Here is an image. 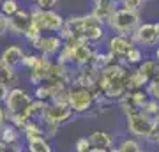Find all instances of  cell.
I'll return each instance as SVG.
<instances>
[{
	"instance_id": "obj_1",
	"label": "cell",
	"mask_w": 159,
	"mask_h": 152,
	"mask_svg": "<svg viewBox=\"0 0 159 152\" xmlns=\"http://www.w3.org/2000/svg\"><path fill=\"white\" fill-rule=\"evenodd\" d=\"M125 73L127 67L120 62H111L99 69V78L96 83V94L104 97L106 101H119L124 96L125 89Z\"/></svg>"
},
{
	"instance_id": "obj_2",
	"label": "cell",
	"mask_w": 159,
	"mask_h": 152,
	"mask_svg": "<svg viewBox=\"0 0 159 152\" xmlns=\"http://www.w3.org/2000/svg\"><path fill=\"white\" fill-rule=\"evenodd\" d=\"M142 23V14L138 11H129L124 7H115L113 12L110 14L108 21H106V30L111 34H122V35H133L136 27Z\"/></svg>"
},
{
	"instance_id": "obj_3",
	"label": "cell",
	"mask_w": 159,
	"mask_h": 152,
	"mask_svg": "<svg viewBox=\"0 0 159 152\" xmlns=\"http://www.w3.org/2000/svg\"><path fill=\"white\" fill-rule=\"evenodd\" d=\"M96 90L89 89V87H81V85H71L67 94V104L73 110L74 115H83V113H90L94 104H96Z\"/></svg>"
},
{
	"instance_id": "obj_4",
	"label": "cell",
	"mask_w": 159,
	"mask_h": 152,
	"mask_svg": "<svg viewBox=\"0 0 159 152\" xmlns=\"http://www.w3.org/2000/svg\"><path fill=\"white\" fill-rule=\"evenodd\" d=\"M30 18H32V23L39 28L43 34H58L60 28L64 27V21L66 18L60 14L58 11L51 9V11H43V9H37V7L30 6Z\"/></svg>"
},
{
	"instance_id": "obj_5",
	"label": "cell",
	"mask_w": 159,
	"mask_h": 152,
	"mask_svg": "<svg viewBox=\"0 0 159 152\" xmlns=\"http://www.w3.org/2000/svg\"><path fill=\"white\" fill-rule=\"evenodd\" d=\"M73 117H74V113L66 101H50V103H46L41 122L43 124H53V126L60 127L62 124L69 122Z\"/></svg>"
},
{
	"instance_id": "obj_6",
	"label": "cell",
	"mask_w": 159,
	"mask_h": 152,
	"mask_svg": "<svg viewBox=\"0 0 159 152\" xmlns=\"http://www.w3.org/2000/svg\"><path fill=\"white\" fill-rule=\"evenodd\" d=\"M131 39L140 48H154L159 44V21H142L133 32Z\"/></svg>"
},
{
	"instance_id": "obj_7",
	"label": "cell",
	"mask_w": 159,
	"mask_h": 152,
	"mask_svg": "<svg viewBox=\"0 0 159 152\" xmlns=\"http://www.w3.org/2000/svg\"><path fill=\"white\" fill-rule=\"evenodd\" d=\"M154 124V118H150L148 115L142 112L131 113V115H125V129L133 138H140V140H145L147 135L150 133V127Z\"/></svg>"
},
{
	"instance_id": "obj_8",
	"label": "cell",
	"mask_w": 159,
	"mask_h": 152,
	"mask_svg": "<svg viewBox=\"0 0 159 152\" xmlns=\"http://www.w3.org/2000/svg\"><path fill=\"white\" fill-rule=\"evenodd\" d=\"M32 94L29 90L21 89V87H11L7 90V96L4 99V106L9 113H18V112H25L29 104L32 103Z\"/></svg>"
},
{
	"instance_id": "obj_9",
	"label": "cell",
	"mask_w": 159,
	"mask_h": 152,
	"mask_svg": "<svg viewBox=\"0 0 159 152\" xmlns=\"http://www.w3.org/2000/svg\"><path fill=\"white\" fill-rule=\"evenodd\" d=\"M62 46H64V41L58 34H43L30 48L43 57L55 58L58 55V51L62 50Z\"/></svg>"
},
{
	"instance_id": "obj_10",
	"label": "cell",
	"mask_w": 159,
	"mask_h": 152,
	"mask_svg": "<svg viewBox=\"0 0 159 152\" xmlns=\"http://www.w3.org/2000/svg\"><path fill=\"white\" fill-rule=\"evenodd\" d=\"M104 43H106V51L120 64L124 60V57L127 55V51L134 46V41L131 39L129 35H122V34H111Z\"/></svg>"
},
{
	"instance_id": "obj_11",
	"label": "cell",
	"mask_w": 159,
	"mask_h": 152,
	"mask_svg": "<svg viewBox=\"0 0 159 152\" xmlns=\"http://www.w3.org/2000/svg\"><path fill=\"white\" fill-rule=\"evenodd\" d=\"M147 99L148 96L145 92V89H136V90H127L117 103H119V106L124 115H131V113L142 112V106L145 104Z\"/></svg>"
},
{
	"instance_id": "obj_12",
	"label": "cell",
	"mask_w": 159,
	"mask_h": 152,
	"mask_svg": "<svg viewBox=\"0 0 159 152\" xmlns=\"http://www.w3.org/2000/svg\"><path fill=\"white\" fill-rule=\"evenodd\" d=\"M30 25H32V18L29 7H20L12 16L7 18V32L16 37H23Z\"/></svg>"
},
{
	"instance_id": "obj_13",
	"label": "cell",
	"mask_w": 159,
	"mask_h": 152,
	"mask_svg": "<svg viewBox=\"0 0 159 152\" xmlns=\"http://www.w3.org/2000/svg\"><path fill=\"white\" fill-rule=\"evenodd\" d=\"M27 50L23 48L21 44L18 43H12V44H7L2 53H0V60L4 64H7L9 67L12 69H20L21 67V62H23V57H25Z\"/></svg>"
},
{
	"instance_id": "obj_14",
	"label": "cell",
	"mask_w": 159,
	"mask_h": 152,
	"mask_svg": "<svg viewBox=\"0 0 159 152\" xmlns=\"http://www.w3.org/2000/svg\"><path fill=\"white\" fill-rule=\"evenodd\" d=\"M51 64H53V58H48V57H43V55H41L39 62L35 64L32 69H29V71H27V73H29L30 83L34 85V87H35V85L44 83V81H46L48 74H50Z\"/></svg>"
},
{
	"instance_id": "obj_15",
	"label": "cell",
	"mask_w": 159,
	"mask_h": 152,
	"mask_svg": "<svg viewBox=\"0 0 159 152\" xmlns=\"http://www.w3.org/2000/svg\"><path fill=\"white\" fill-rule=\"evenodd\" d=\"M90 141V147H97V149H113L115 147V136L108 131L96 129L87 136Z\"/></svg>"
},
{
	"instance_id": "obj_16",
	"label": "cell",
	"mask_w": 159,
	"mask_h": 152,
	"mask_svg": "<svg viewBox=\"0 0 159 152\" xmlns=\"http://www.w3.org/2000/svg\"><path fill=\"white\" fill-rule=\"evenodd\" d=\"M147 83H148L147 78L143 76L138 67H127V73H125V89L127 90L145 89Z\"/></svg>"
},
{
	"instance_id": "obj_17",
	"label": "cell",
	"mask_w": 159,
	"mask_h": 152,
	"mask_svg": "<svg viewBox=\"0 0 159 152\" xmlns=\"http://www.w3.org/2000/svg\"><path fill=\"white\" fill-rule=\"evenodd\" d=\"M0 140L7 143V145H18V143H21L23 136H21V131L14 127L12 124H4L0 126Z\"/></svg>"
},
{
	"instance_id": "obj_18",
	"label": "cell",
	"mask_w": 159,
	"mask_h": 152,
	"mask_svg": "<svg viewBox=\"0 0 159 152\" xmlns=\"http://www.w3.org/2000/svg\"><path fill=\"white\" fill-rule=\"evenodd\" d=\"M138 69L142 71V74L147 78V81H152V80H159V62L154 60V58H143Z\"/></svg>"
},
{
	"instance_id": "obj_19",
	"label": "cell",
	"mask_w": 159,
	"mask_h": 152,
	"mask_svg": "<svg viewBox=\"0 0 159 152\" xmlns=\"http://www.w3.org/2000/svg\"><path fill=\"white\" fill-rule=\"evenodd\" d=\"M0 83L6 85L7 89L18 85V69L9 67V66L4 64L2 60H0Z\"/></svg>"
},
{
	"instance_id": "obj_20",
	"label": "cell",
	"mask_w": 159,
	"mask_h": 152,
	"mask_svg": "<svg viewBox=\"0 0 159 152\" xmlns=\"http://www.w3.org/2000/svg\"><path fill=\"white\" fill-rule=\"evenodd\" d=\"M25 149L29 152H53V147L50 145L48 138H44V136L27 140L25 141Z\"/></svg>"
},
{
	"instance_id": "obj_21",
	"label": "cell",
	"mask_w": 159,
	"mask_h": 152,
	"mask_svg": "<svg viewBox=\"0 0 159 152\" xmlns=\"http://www.w3.org/2000/svg\"><path fill=\"white\" fill-rule=\"evenodd\" d=\"M143 58H145V55H143V48H140V46L134 44L129 51H127V55L124 57L122 64H124L125 67H138Z\"/></svg>"
},
{
	"instance_id": "obj_22",
	"label": "cell",
	"mask_w": 159,
	"mask_h": 152,
	"mask_svg": "<svg viewBox=\"0 0 159 152\" xmlns=\"http://www.w3.org/2000/svg\"><path fill=\"white\" fill-rule=\"evenodd\" d=\"M113 152H142V143L138 141V138H124L117 147H113Z\"/></svg>"
},
{
	"instance_id": "obj_23",
	"label": "cell",
	"mask_w": 159,
	"mask_h": 152,
	"mask_svg": "<svg viewBox=\"0 0 159 152\" xmlns=\"http://www.w3.org/2000/svg\"><path fill=\"white\" fill-rule=\"evenodd\" d=\"M32 97H34V99H37V101L50 103V101H51V89H50L46 83L35 85V87H34V92H32Z\"/></svg>"
},
{
	"instance_id": "obj_24",
	"label": "cell",
	"mask_w": 159,
	"mask_h": 152,
	"mask_svg": "<svg viewBox=\"0 0 159 152\" xmlns=\"http://www.w3.org/2000/svg\"><path fill=\"white\" fill-rule=\"evenodd\" d=\"M21 7V4H20V0H2V6H0V14L2 16H12L14 12L18 11Z\"/></svg>"
},
{
	"instance_id": "obj_25",
	"label": "cell",
	"mask_w": 159,
	"mask_h": 152,
	"mask_svg": "<svg viewBox=\"0 0 159 152\" xmlns=\"http://www.w3.org/2000/svg\"><path fill=\"white\" fill-rule=\"evenodd\" d=\"M142 113L148 115L150 118H156V117H157V113H159V103L148 97L147 101H145V104L142 106Z\"/></svg>"
},
{
	"instance_id": "obj_26",
	"label": "cell",
	"mask_w": 159,
	"mask_h": 152,
	"mask_svg": "<svg viewBox=\"0 0 159 152\" xmlns=\"http://www.w3.org/2000/svg\"><path fill=\"white\" fill-rule=\"evenodd\" d=\"M39 58H41V55L39 53H35V51H27L25 53V57H23V62H21V67L25 69V71H29V69H32L35 66V64L39 62Z\"/></svg>"
},
{
	"instance_id": "obj_27",
	"label": "cell",
	"mask_w": 159,
	"mask_h": 152,
	"mask_svg": "<svg viewBox=\"0 0 159 152\" xmlns=\"http://www.w3.org/2000/svg\"><path fill=\"white\" fill-rule=\"evenodd\" d=\"M41 35H43V32H41V30H39L37 27H35L34 23H32V25L29 27V30L25 32V35H23V39H25V41H27V43H29L30 46H32V44L35 43V41H37V39L41 37Z\"/></svg>"
},
{
	"instance_id": "obj_28",
	"label": "cell",
	"mask_w": 159,
	"mask_h": 152,
	"mask_svg": "<svg viewBox=\"0 0 159 152\" xmlns=\"http://www.w3.org/2000/svg\"><path fill=\"white\" fill-rule=\"evenodd\" d=\"M145 2L147 0H120V7H124V9H129V11H142L143 6H145Z\"/></svg>"
},
{
	"instance_id": "obj_29",
	"label": "cell",
	"mask_w": 159,
	"mask_h": 152,
	"mask_svg": "<svg viewBox=\"0 0 159 152\" xmlns=\"http://www.w3.org/2000/svg\"><path fill=\"white\" fill-rule=\"evenodd\" d=\"M145 92H147V96L150 99L159 103V80H152V81H148L145 85Z\"/></svg>"
},
{
	"instance_id": "obj_30",
	"label": "cell",
	"mask_w": 159,
	"mask_h": 152,
	"mask_svg": "<svg viewBox=\"0 0 159 152\" xmlns=\"http://www.w3.org/2000/svg\"><path fill=\"white\" fill-rule=\"evenodd\" d=\"M32 6L43 11H51V9H57L58 0H32Z\"/></svg>"
},
{
	"instance_id": "obj_31",
	"label": "cell",
	"mask_w": 159,
	"mask_h": 152,
	"mask_svg": "<svg viewBox=\"0 0 159 152\" xmlns=\"http://www.w3.org/2000/svg\"><path fill=\"white\" fill-rule=\"evenodd\" d=\"M89 149H90V141H89V138H87V136L78 138V140H76V143H74V150H76V152H87Z\"/></svg>"
},
{
	"instance_id": "obj_32",
	"label": "cell",
	"mask_w": 159,
	"mask_h": 152,
	"mask_svg": "<svg viewBox=\"0 0 159 152\" xmlns=\"http://www.w3.org/2000/svg\"><path fill=\"white\" fill-rule=\"evenodd\" d=\"M9 122V112L6 110L4 103H0V126H4Z\"/></svg>"
},
{
	"instance_id": "obj_33",
	"label": "cell",
	"mask_w": 159,
	"mask_h": 152,
	"mask_svg": "<svg viewBox=\"0 0 159 152\" xmlns=\"http://www.w3.org/2000/svg\"><path fill=\"white\" fill-rule=\"evenodd\" d=\"M97 4H104V6H113L117 7L120 4V0H92V6H97Z\"/></svg>"
},
{
	"instance_id": "obj_34",
	"label": "cell",
	"mask_w": 159,
	"mask_h": 152,
	"mask_svg": "<svg viewBox=\"0 0 159 152\" xmlns=\"http://www.w3.org/2000/svg\"><path fill=\"white\" fill-rule=\"evenodd\" d=\"M6 34H9L7 32V18L0 14V37H4Z\"/></svg>"
},
{
	"instance_id": "obj_35",
	"label": "cell",
	"mask_w": 159,
	"mask_h": 152,
	"mask_svg": "<svg viewBox=\"0 0 159 152\" xmlns=\"http://www.w3.org/2000/svg\"><path fill=\"white\" fill-rule=\"evenodd\" d=\"M7 90L9 89H7L6 85L0 83V103H4V99H6V96H7Z\"/></svg>"
},
{
	"instance_id": "obj_36",
	"label": "cell",
	"mask_w": 159,
	"mask_h": 152,
	"mask_svg": "<svg viewBox=\"0 0 159 152\" xmlns=\"http://www.w3.org/2000/svg\"><path fill=\"white\" fill-rule=\"evenodd\" d=\"M152 58L159 62V44H157V46H154V57H152Z\"/></svg>"
},
{
	"instance_id": "obj_37",
	"label": "cell",
	"mask_w": 159,
	"mask_h": 152,
	"mask_svg": "<svg viewBox=\"0 0 159 152\" xmlns=\"http://www.w3.org/2000/svg\"><path fill=\"white\" fill-rule=\"evenodd\" d=\"M18 152H29V150H27V149H21V150H18Z\"/></svg>"
},
{
	"instance_id": "obj_38",
	"label": "cell",
	"mask_w": 159,
	"mask_h": 152,
	"mask_svg": "<svg viewBox=\"0 0 159 152\" xmlns=\"http://www.w3.org/2000/svg\"><path fill=\"white\" fill-rule=\"evenodd\" d=\"M142 152H156V150H143V149H142Z\"/></svg>"
},
{
	"instance_id": "obj_39",
	"label": "cell",
	"mask_w": 159,
	"mask_h": 152,
	"mask_svg": "<svg viewBox=\"0 0 159 152\" xmlns=\"http://www.w3.org/2000/svg\"><path fill=\"white\" fill-rule=\"evenodd\" d=\"M156 118H157V120H159V113H157V117H156Z\"/></svg>"
},
{
	"instance_id": "obj_40",
	"label": "cell",
	"mask_w": 159,
	"mask_h": 152,
	"mask_svg": "<svg viewBox=\"0 0 159 152\" xmlns=\"http://www.w3.org/2000/svg\"><path fill=\"white\" fill-rule=\"evenodd\" d=\"M0 6H2V0H0Z\"/></svg>"
},
{
	"instance_id": "obj_41",
	"label": "cell",
	"mask_w": 159,
	"mask_h": 152,
	"mask_svg": "<svg viewBox=\"0 0 159 152\" xmlns=\"http://www.w3.org/2000/svg\"><path fill=\"white\" fill-rule=\"evenodd\" d=\"M157 145H159V141H157Z\"/></svg>"
}]
</instances>
